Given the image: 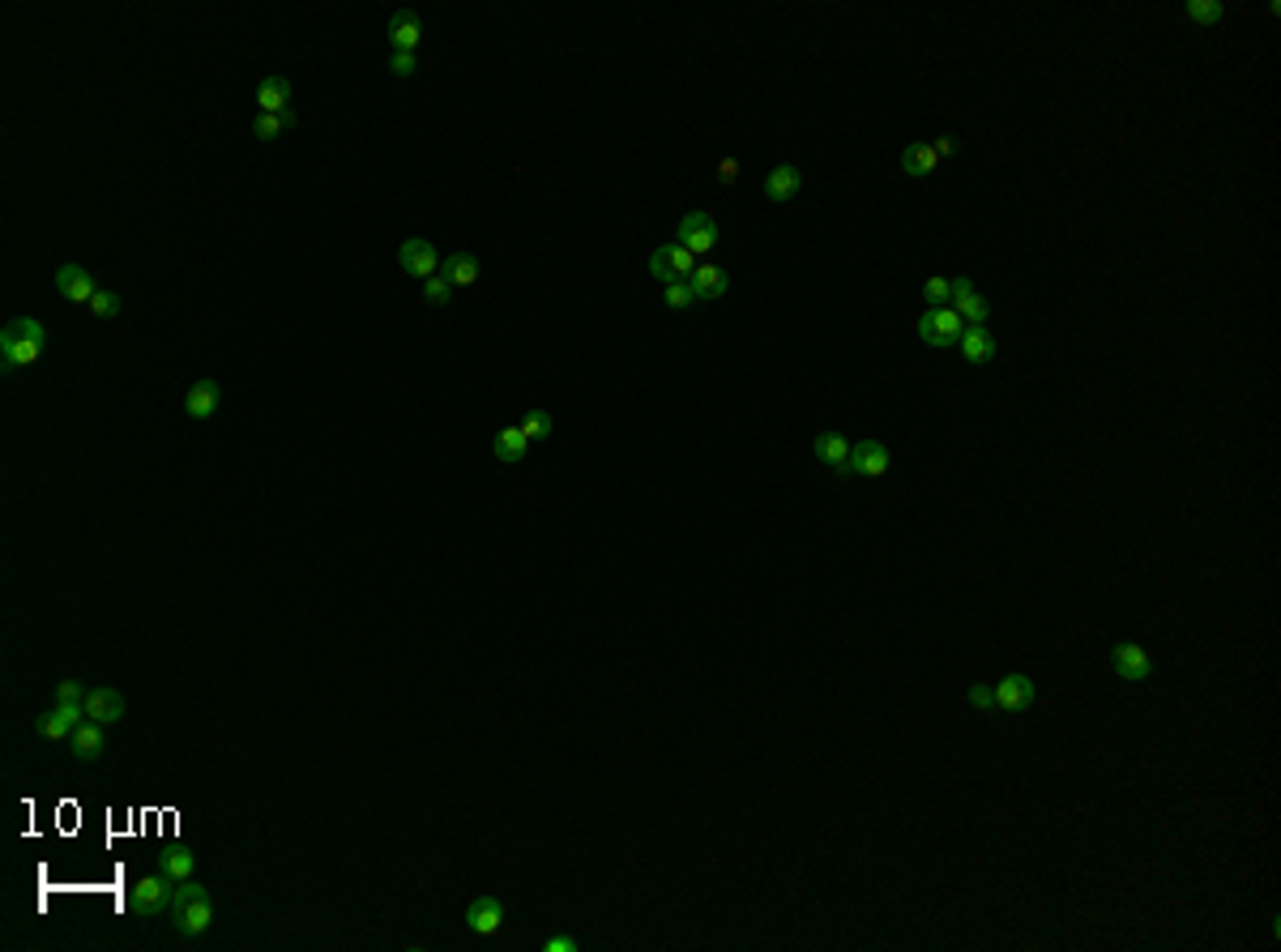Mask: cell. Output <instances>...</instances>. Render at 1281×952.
<instances>
[{"label":"cell","instance_id":"obj_3","mask_svg":"<svg viewBox=\"0 0 1281 952\" xmlns=\"http://www.w3.org/2000/svg\"><path fill=\"white\" fill-rule=\"evenodd\" d=\"M692 270H697V256L684 249L680 240H675V244H662V249L649 256V273H654V278L662 282V287H671V282H688V278H692Z\"/></svg>","mask_w":1281,"mask_h":952},{"label":"cell","instance_id":"obj_18","mask_svg":"<svg viewBox=\"0 0 1281 952\" xmlns=\"http://www.w3.org/2000/svg\"><path fill=\"white\" fill-rule=\"evenodd\" d=\"M491 453H496L505 465H517L521 457L530 453V441H526V432H521L517 423H505L496 436H491Z\"/></svg>","mask_w":1281,"mask_h":952},{"label":"cell","instance_id":"obj_25","mask_svg":"<svg viewBox=\"0 0 1281 952\" xmlns=\"http://www.w3.org/2000/svg\"><path fill=\"white\" fill-rule=\"evenodd\" d=\"M256 103H261V112H273V116H282V112H291V81L287 77H261V86H256Z\"/></svg>","mask_w":1281,"mask_h":952},{"label":"cell","instance_id":"obj_40","mask_svg":"<svg viewBox=\"0 0 1281 952\" xmlns=\"http://www.w3.org/2000/svg\"><path fill=\"white\" fill-rule=\"evenodd\" d=\"M931 150H936L940 159H953V154H957V141H953V137H940V141H931Z\"/></svg>","mask_w":1281,"mask_h":952},{"label":"cell","instance_id":"obj_27","mask_svg":"<svg viewBox=\"0 0 1281 952\" xmlns=\"http://www.w3.org/2000/svg\"><path fill=\"white\" fill-rule=\"evenodd\" d=\"M291 120H295V116H291V112H282V116H273V112H261V116H256V120H252V137H261V141H278V137L291 128Z\"/></svg>","mask_w":1281,"mask_h":952},{"label":"cell","instance_id":"obj_38","mask_svg":"<svg viewBox=\"0 0 1281 952\" xmlns=\"http://www.w3.org/2000/svg\"><path fill=\"white\" fill-rule=\"evenodd\" d=\"M735 180H739V162H735V159H722V162H718V184H727V188H730Z\"/></svg>","mask_w":1281,"mask_h":952},{"label":"cell","instance_id":"obj_16","mask_svg":"<svg viewBox=\"0 0 1281 952\" xmlns=\"http://www.w3.org/2000/svg\"><path fill=\"white\" fill-rule=\"evenodd\" d=\"M389 39H393V52H415L419 39H423V22H419V13L398 9V13L389 17Z\"/></svg>","mask_w":1281,"mask_h":952},{"label":"cell","instance_id":"obj_4","mask_svg":"<svg viewBox=\"0 0 1281 952\" xmlns=\"http://www.w3.org/2000/svg\"><path fill=\"white\" fill-rule=\"evenodd\" d=\"M680 244L692 256H709L713 249H718V223H713L705 209H692V214H684V223H680Z\"/></svg>","mask_w":1281,"mask_h":952},{"label":"cell","instance_id":"obj_24","mask_svg":"<svg viewBox=\"0 0 1281 952\" xmlns=\"http://www.w3.org/2000/svg\"><path fill=\"white\" fill-rule=\"evenodd\" d=\"M957 346H961V355H966L969 363H987L995 355V337L987 334V325H966V329H961V337H957Z\"/></svg>","mask_w":1281,"mask_h":952},{"label":"cell","instance_id":"obj_17","mask_svg":"<svg viewBox=\"0 0 1281 952\" xmlns=\"http://www.w3.org/2000/svg\"><path fill=\"white\" fill-rule=\"evenodd\" d=\"M799 188H803V171L794 167V162H777V167L765 176V197L769 201H791Z\"/></svg>","mask_w":1281,"mask_h":952},{"label":"cell","instance_id":"obj_11","mask_svg":"<svg viewBox=\"0 0 1281 952\" xmlns=\"http://www.w3.org/2000/svg\"><path fill=\"white\" fill-rule=\"evenodd\" d=\"M1030 704H1033V680L1030 675H1004V680L995 683V709L1021 713V709H1030Z\"/></svg>","mask_w":1281,"mask_h":952},{"label":"cell","instance_id":"obj_10","mask_svg":"<svg viewBox=\"0 0 1281 952\" xmlns=\"http://www.w3.org/2000/svg\"><path fill=\"white\" fill-rule=\"evenodd\" d=\"M398 261H402V273H410V278H436L441 273V261H436V249L427 240H406L398 249Z\"/></svg>","mask_w":1281,"mask_h":952},{"label":"cell","instance_id":"obj_29","mask_svg":"<svg viewBox=\"0 0 1281 952\" xmlns=\"http://www.w3.org/2000/svg\"><path fill=\"white\" fill-rule=\"evenodd\" d=\"M192 867H197V858H192L188 850H171V855H163V876H171V880H188Z\"/></svg>","mask_w":1281,"mask_h":952},{"label":"cell","instance_id":"obj_14","mask_svg":"<svg viewBox=\"0 0 1281 952\" xmlns=\"http://www.w3.org/2000/svg\"><path fill=\"white\" fill-rule=\"evenodd\" d=\"M56 291H60L64 299H73V304H90L98 287H95V278H90L81 265H60V270H56Z\"/></svg>","mask_w":1281,"mask_h":952},{"label":"cell","instance_id":"obj_37","mask_svg":"<svg viewBox=\"0 0 1281 952\" xmlns=\"http://www.w3.org/2000/svg\"><path fill=\"white\" fill-rule=\"evenodd\" d=\"M969 704H974V709H995V688L974 683V688H969Z\"/></svg>","mask_w":1281,"mask_h":952},{"label":"cell","instance_id":"obj_21","mask_svg":"<svg viewBox=\"0 0 1281 952\" xmlns=\"http://www.w3.org/2000/svg\"><path fill=\"white\" fill-rule=\"evenodd\" d=\"M69 744H73V756H77V761H98V756H103V747H107V739H103V726L86 718L69 735Z\"/></svg>","mask_w":1281,"mask_h":952},{"label":"cell","instance_id":"obj_7","mask_svg":"<svg viewBox=\"0 0 1281 952\" xmlns=\"http://www.w3.org/2000/svg\"><path fill=\"white\" fill-rule=\"evenodd\" d=\"M171 897L176 893L163 884V876H145V880H137V889L128 893V910L141 914V919H154V914H163V905H171Z\"/></svg>","mask_w":1281,"mask_h":952},{"label":"cell","instance_id":"obj_33","mask_svg":"<svg viewBox=\"0 0 1281 952\" xmlns=\"http://www.w3.org/2000/svg\"><path fill=\"white\" fill-rule=\"evenodd\" d=\"M1187 17H1192V22H1217V17H1222V5H1217V0H1192V5H1187Z\"/></svg>","mask_w":1281,"mask_h":952},{"label":"cell","instance_id":"obj_30","mask_svg":"<svg viewBox=\"0 0 1281 952\" xmlns=\"http://www.w3.org/2000/svg\"><path fill=\"white\" fill-rule=\"evenodd\" d=\"M120 295H116V291H95V299H90V313H95V316H116V313H120Z\"/></svg>","mask_w":1281,"mask_h":952},{"label":"cell","instance_id":"obj_39","mask_svg":"<svg viewBox=\"0 0 1281 952\" xmlns=\"http://www.w3.org/2000/svg\"><path fill=\"white\" fill-rule=\"evenodd\" d=\"M543 952H576V940L573 936H552L543 944Z\"/></svg>","mask_w":1281,"mask_h":952},{"label":"cell","instance_id":"obj_9","mask_svg":"<svg viewBox=\"0 0 1281 952\" xmlns=\"http://www.w3.org/2000/svg\"><path fill=\"white\" fill-rule=\"evenodd\" d=\"M81 718H86L81 704H56V709H48V713L34 718V730H39L43 739H52V744H60V739H69L73 730L81 726Z\"/></svg>","mask_w":1281,"mask_h":952},{"label":"cell","instance_id":"obj_12","mask_svg":"<svg viewBox=\"0 0 1281 952\" xmlns=\"http://www.w3.org/2000/svg\"><path fill=\"white\" fill-rule=\"evenodd\" d=\"M81 709H86L90 722H98V726H112V722L124 718V697L116 688H95V692H86Z\"/></svg>","mask_w":1281,"mask_h":952},{"label":"cell","instance_id":"obj_32","mask_svg":"<svg viewBox=\"0 0 1281 952\" xmlns=\"http://www.w3.org/2000/svg\"><path fill=\"white\" fill-rule=\"evenodd\" d=\"M923 299L931 308H948V278H927L923 282Z\"/></svg>","mask_w":1281,"mask_h":952},{"label":"cell","instance_id":"obj_31","mask_svg":"<svg viewBox=\"0 0 1281 952\" xmlns=\"http://www.w3.org/2000/svg\"><path fill=\"white\" fill-rule=\"evenodd\" d=\"M692 304H701V299L688 282H671V287H666V308H692Z\"/></svg>","mask_w":1281,"mask_h":952},{"label":"cell","instance_id":"obj_2","mask_svg":"<svg viewBox=\"0 0 1281 952\" xmlns=\"http://www.w3.org/2000/svg\"><path fill=\"white\" fill-rule=\"evenodd\" d=\"M171 914H176V927L180 936H206L209 922H214V905H209V893L192 880H180L176 897H171Z\"/></svg>","mask_w":1281,"mask_h":952},{"label":"cell","instance_id":"obj_8","mask_svg":"<svg viewBox=\"0 0 1281 952\" xmlns=\"http://www.w3.org/2000/svg\"><path fill=\"white\" fill-rule=\"evenodd\" d=\"M948 299H953V313L961 320H969V325H987V316H991V304L978 295L969 278H953V282H948Z\"/></svg>","mask_w":1281,"mask_h":952},{"label":"cell","instance_id":"obj_35","mask_svg":"<svg viewBox=\"0 0 1281 952\" xmlns=\"http://www.w3.org/2000/svg\"><path fill=\"white\" fill-rule=\"evenodd\" d=\"M423 295L432 299V304H445V299L453 295V282H448L445 273H436V278H427V282H423Z\"/></svg>","mask_w":1281,"mask_h":952},{"label":"cell","instance_id":"obj_36","mask_svg":"<svg viewBox=\"0 0 1281 952\" xmlns=\"http://www.w3.org/2000/svg\"><path fill=\"white\" fill-rule=\"evenodd\" d=\"M86 701V688L77 680H60L56 683V704H81Z\"/></svg>","mask_w":1281,"mask_h":952},{"label":"cell","instance_id":"obj_13","mask_svg":"<svg viewBox=\"0 0 1281 952\" xmlns=\"http://www.w3.org/2000/svg\"><path fill=\"white\" fill-rule=\"evenodd\" d=\"M466 927H470L474 936H496V931L505 927V905H500L496 897H479V901H470V910H466Z\"/></svg>","mask_w":1281,"mask_h":952},{"label":"cell","instance_id":"obj_22","mask_svg":"<svg viewBox=\"0 0 1281 952\" xmlns=\"http://www.w3.org/2000/svg\"><path fill=\"white\" fill-rule=\"evenodd\" d=\"M688 287L697 291V299H722L727 287H730V273L718 270V265H697L692 278H688Z\"/></svg>","mask_w":1281,"mask_h":952},{"label":"cell","instance_id":"obj_26","mask_svg":"<svg viewBox=\"0 0 1281 952\" xmlns=\"http://www.w3.org/2000/svg\"><path fill=\"white\" fill-rule=\"evenodd\" d=\"M441 273L453 282V287H474V282H479V261H474L470 252H453V256L441 261Z\"/></svg>","mask_w":1281,"mask_h":952},{"label":"cell","instance_id":"obj_34","mask_svg":"<svg viewBox=\"0 0 1281 952\" xmlns=\"http://www.w3.org/2000/svg\"><path fill=\"white\" fill-rule=\"evenodd\" d=\"M415 69H419L415 52H393V56H389V73H393V77H415Z\"/></svg>","mask_w":1281,"mask_h":952},{"label":"cell","instance_id":"obj_19","mask_svg":"<svg viewBox=\"0 0 1281 952\" xmlns=\"http://www.w3.org/2000/svg\"><path fill=\"white\" fill-rule=\"evenodd\" d=\"M901 171H905V176H914V180L936 176V171H940V154L931 150L927 141L905 145V150H901Z\"/></svg>","mask_w":1281,"mask_h":952},{"label":"cell","instance_id":"obj_20","mask_svg":"<svg viewBox=\"0 0 1281 952\" xmlns=\"http://www.w3.org/2000/svg\"><path fill=\"white\" fill-rule=\"evenodd\" d=\"M1111 666L1123 675V680L1137 683V680H1145V675H1149V654L1128 640V645H1115L1111 649Z\"/></svg>","mask_w":1281,"mask_h":952},{"label":"cell","instance_id":"obj_6","mask_svg":"<svg viewBox=\"0 0 1281 952\" xmlns=\"http://www.w3.org/2000/svg\"><path fill=\"white\" fill-rule=\"evenodd\" d=\"M850 474H863V479H880L884 470L893 465V453H889V444H880V441H858V444H850Z\"/></svg>","mask_w":1281,"mask_h":952},{"label":"cell","instance_id":"obj_28","mask_svg":"<svg viewBox=\"0 0 1281 952\" xmlns=\"http://www.w3.org/2000/svg\"><path fill=\"white\" fill-rule=\"evenodd\" d=\"M517 427H521V432H526V441H530V444H534V441H547V436H552V427H555V423H552V415H547V410H530V415H526V419H521V423H517Z\"/></svg>","mask_w":1281,"mask_h":952},{"label":"cell","instance_id":"obj_5","mask_svg":"<svg viewBox=\"0 0 1281 952\" xmlns=\"http://www.w3.org/2000/svg\"><path fill=\"white\" fill-rule=\"evenodd\" d=\"M961 329H966V320H961L953 308H931V313H923V320H919V337L927 346H957Z\"/></svg>","mask_w":1281,"mask_h":952},{"label":"cell","instance_id":"obj_15","mask_svg":"<svg viewBox=\"0 0 1281 952\" xmlns=\"http://www.w3.org/2000/svg\"><path fill=\"white\" fill-rule=\"evenodd\" d=\"M812 453H816L833 474H841V479L850 474V465H846V462H850V441H846V436H837V432H820L816 441H812Z\"/></svg>","mask_w":1281,"mask_h":952},{"label":"cell","instance_id":"obj_23","mask_svg":"<svg viewBox=\"0 0 1281 952\" xmlns=\"http://www.w3.org/2000/svg\"><path fill=\"white\" fill-rule=\"evenodd\" d=\"M218 401H223V389H218L214 380H197L192 389L185 393V415L192 419H209L218 410Z\"/></svg>","mask_w":1281,"mask_h":952},{"label":"cell","instance_id":"obj_1","mask_svg":"<svg viewBox=\"0 0 1281 952\" xmlns=\"http://www.w3.org/2000/svg\"><path fill=\"white\" fill-rule=\"evenodd\" d=\"M43 342H48V334H43L39 320L17 316V320H9L5 334H0V359H5V368H31V363L43 355Z\"/></svg>","mask_w":1281,"mask_h":952}]
</instances>
